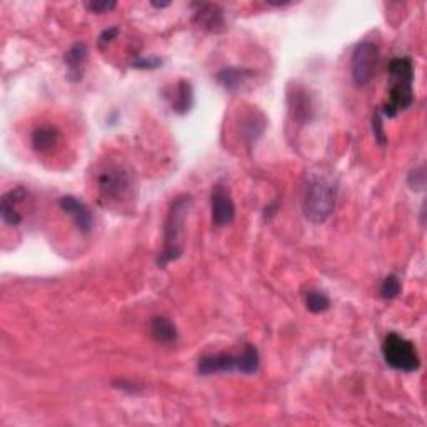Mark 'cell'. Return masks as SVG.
<instances>
[{
    "instance_id": "obj_1",
    "label": "cell",
    "mask_w": 427,
    "mask_h": 427,
    "mask_svg": "<svg viewBox=\"0 0 427 427\" xmlns=\"http://www.w3.org/2000/svg\"><path fill=\"white\" fill-rule=\"evenodd\" d=\"M192 195L182 194L172 200L164 222V247L157 257V265L166 267L177 261L184 254V229L185 219L192 209Z\"/></svg>"
},
{
    "instance_id": "obj_2",
    "label": "cell",
    "mask_w": 427,
    "mask_h": 427,
    "mask_svg": "<svg viewBox=\"0 0 427 427\" xmlns=\"http://www.w3.org/2000/svg\"><path fill=\"white\" fill-rule=\"evenodd\" d=\"M389 100L381 109L382 117H395L414 102V64L409 57H394L389 62Z\"/></svg>"
},
{
    "instance_id": "obj_3",
    "label": "cell",
    "mask_w": 427,
    "mask_h": 427,
    "mask_svg": "<svg viewBox=\"0 0 427 427\" xmlns=\"http://www.w3.org/2000/svg\"><path fill=\"white\" fill-rule=\"evenodd\" d=\"M133 176L122 164H107L97 173V194L104 207H117L133 197Z\"/></svg>"
},
{
    "instance_id": "obj_4",
    "label": "cell",
    "mask_w": 427,
    "mask_h": 427,
    "mask_svg": "<svg viewBox=\"0 0 427 427\" xmlns=\"http://www.w3.org/2000/svg\"><path fill=\"white\" fill-rule=\"evenodd\" d=\"M304 216L313 224H322L336 209V187L326 177H310L304 192Z\"/></svg>"
},
{
    "instance_id": "obj_5",
    "label": "cell",
    "mask_w": 427,
    "mask_h": 427,
    "mask_svg": "<svg viewBox=\"0 0 427 427\" xmlns=\"http://www.w3.org/2000/svg\"><path fill=\"white\" fill-rule=\"evenodd\" d=\"M382 355L387 366L400 372H416L421 367V357L416 346L398 332H389L382 342Z\"/></svg>"
},
{
    "instance_id": "obj_6",
    "label": "cell",
    "mask_w": 427,
    "mask_h": 427,
    "mask_svg": "<svg viewBox=\"0 0 427 427\" xmlns=\"http://www.w3.org/2000/svg\"><path fill=\"white\" fill-rule=\"evenodd\" d=\"M381 62V51L374 42H360L350 57V74L357 87H364L376 75Z\"/></svg>"
},
{
    "instance_id": "obj_7",
    "label": "cell",
    "mask_w": 427,
    "mask_h": 427,
    "mask_svg": "<svg viewBox=\"0 0 427 427\" xmlns=\"http://www.w3.org/2000/svg\"><path fill=\"white\" fill-rule=\"evenodd\" d=\"M212 224L216 227L230 225L235 219V204L229 189L222 184H216L211 194Z\"/></svg>"
},
{
    "instance_id": "obj_8",
    "label": "cell",
    "mask_w": 427,
    "mask_h": 427,
    "mask_svg": "<svg viewBox=\"0 0 427 427\" xmlns=\"http://www.w3.org/2000/svg\"><path fill=\"white\" fill-rule=\"evenodd\" d=\"M240 372V354H207L202 355L197 362V372L200 376H212L217 372Z\"/></svg>"
},
{
    "instance_id": "obj_9",
    "label": "cell",
    "mask_w": 427,
    "mask_h": 427,
    "mask_svg": "<svg viewBox=\"0 0 427 427\" xmlns=\"http://www.w3.org/2000/svg\"><path fill=\"white\" fill-rule=\"evenodd\" d=\"M27 199H29V192H27L24 187H15V189H11L2 195V200H0V216H2V219L7 225L15 227L20 224V207L24 206Z\"/></svg>"
},
{
    "instance_id": "obj_10",
    "label": "cell",
    "mask_w": 427,
    "mask_h": 427,
    "mask_svg": "<svg viewBox=\"0 0 427 427\" xmlns=\"http://www.w3.org/2000/svg\"><path fill=\"white\" fill-rule=\"evenodd\" d=\"M59 206L65 214H69L70 219L74 221V224L77 225L80 232H91L93 227V216L87 204L72 197V195H64V197L59 199Z\"/></svg>"
},
{
    "instance_id": "obj_11",
    "label": "cell",
    "mask_w": 427,
    "mask_h": 427,
    "mask_svg": "<svg viewBox=\"0 0 427 427\" xmlns=\"http://www.w3.org/2000/svg\"><path fill=\"white\" fill-rule=\"evenodd\" d=\"M166 97L171 104V109L179 115L190 112L194 105V88L184 79L179 80L176 86H172V92L166 93Z\"/></svg>"
},
{
    "instance_id": "obj_12",
    "label": "cell",
    "mask_w": 427,
    "mask_h": 427,
    "mask_svg": "<svg viewBox=\"0 0 427 427\" xmlns=\"http://www.w3.org/2000/svg\"><path fill=\"white\" fill-rule=\"evenodd\" d=\"M195 20L202 29L211 30V32H219L224 29V12L216 4H194Z\"/></svg>"
},
{
    "instance_id": "obj_13",
    "label": "cell",
    "mask_w": 427,
    "mask_h": 427,
    "mask_svg": "<svg viewBox=\"0 0 427 427\" xmlns=\"http://www.w3.org/2000/svg\"><path fill=\"white\" fill-rule=\"evenodd\" d=\"M87 46L86 44H75L65 52L64 62L67 65V77L72 82H79L84 75V69H86L87 62Z\"/></svg>"
},
{
    "instance_id": "obj_14",
    "label": "cell",
    "mask_w": 427,
    "mask_h": 427,
    "mask_svg": "<svg viewBox=\"0 0 427 427\" xmlns=\"http://www.w3.org/2000/svg\"><path fill=\"white\" fill-rule=\"evenodd\" d=\"M150 336L159 344H172V342L177 341V327L171 319L155 315L150 320Z\"/></svg>"
},
{
    "instance_id": "obj_15",
    "label": "cell",
    "mask_w": 427,
    "mask_h": 427,
    "mask_svg": "<svg viewBox=\"0 0 427 427\" xmlns=\"http://www.w3.org/2000/svg\"><path fill=\"white\" fill-rule=\"evenodd\" d=\"M249 75H252V72L249 69H244V67H225V69H222L221 72L217 74V82H219L225 91L234 92L246 82Z\"/></svg>"
},
{
    "instance_id": "obj_16",
    "label": "cell",
    "mask_w": 427,
    "mask_h": 427,
    "mask_svg": "<svg viewBox=\"0 0 427 427\" xmlns=\"http://www.w3.org/2000/svg\"><path fill=\"white\" fill-rule=\"evenodd\" d=\"M265 129V117L261 112H251L244 119L242 129H240V136L242 139L247 142L249 145L256 144L257 139H261V136L264 133Z\"/></svg>"
},
{
    "instance_id": "obj_17",
    "label": "cell",
    "mask_w": 427,
    "mask_h": 427,
    "mask_svg": "<svg viewBox=\"0 0 427 427\" xmlns=\"http://www.w3.org/2000/svg\"><path fill=\"white\" fill-rule=\"evenodd\" d=\"M59 142V131L52 126H42L32 132V147L35 152H48Z\"/></svg>"
},
{
    "instance_id": "obj_18",
    "label": "cell",
    "mask_w": 427,
    "mask_h": 427,
    "mask_svg": "<svg viewBox=\"0 0 427 427\" xmlns=\"http://www.w3.org/2000/svg\"><path fill=\"white\" fill-rule=\"evenodd\" d=\"M261 366V355L256 346L246 344L244 350L240 353V374L244 376H252L259 371Z\"/></svg>"
},
{
    "instance_id": "obj_19",
    "label": "cell",
    "mask_w": 427,
    "mask_h": 427,
    "mask_svg": "<svg viewBox=\"0 0 427 427\" xmlns=\"http://www.w3.org/2000/svg\"><path fill=\"white\" fill-rule=\"evenodd\" d=\"M304 302L307 310L313 314H322L331 307V299H329V296L326 292H320V291H307L304 296Z\"/></svg>"
},
{
    "instance_id": "obj_20",
    "label": "cell",
    "mask_w": 427,
    "mask_h": 427,
    "mask_svg": "<svg viewBox=\"0 0 427 427\" xmlns=\"http://www.w3.org/2000/svg\"><path fill=\"white\" fill-rule=\"evenodd\" d=\"M400 289H402V286H400V280L398 275L394 274L387 275L381 284V297L382 299L393 301L400 294Z\"/></svg>"
},
{
    "instance_id": "obj_21",
    "label": "cell",
    "mask_w": 427,
    "mask_h": 427,
    "mask_svg": "<svg viewBox=\"0 0 427 427\" xmlns=\"http://www.w3.org/2000/svg\"><path fill=\"white\" fill-rule=\"evenodd\" d=\"M291 109H292V114L296 119L307 120L310 117L309 115L310 104H309V100H307L306 96H299V93H296V96H294V104Z\"/></svg>"
},
{
    "instance_id": "obj_22",
    "label": "cell",
    "mask_w": 427,
    "mask_h": 427,
    "mask_svg": "<svg viewBox=\"0 0 427 427\" xmlns=\"http://www.w3.org/2000/svg\"><path fill=\"white\" fill-rule=\"evenodd\" d=\"M372 131H374V137H376L377 144L386 145L387 144V136H386V131H384V120H382L381 110H377V112L374 114Z\"/></svg>"
},
{
    "instance_id": "obj_23",
    "label": "cell",
    "mask_w": 427,
    "mask_h": 427,
    "mask_svg": "<svg viewBox=\"0 0 427 427\" xmlns=\"http://www.w3.org/2000/svg\"><path fill=\"white\" fill-rule=\"evenodd\" d=\"M409 185L414 190H422L426 185V173H424V166H419L417 169L409 173Z\"/></svg>"
},
{
    "instance_id": "obj_24",
    "label": "cell",
    "mask_w": 427,
    "mask_h": 427,
    "mask_svg": "<svg viewBox=\"0 0 427 427\" xmlns=\"http://www.w3.org/2000/svg\"><path fill=\"white\" fill-rule=\"evenodd\" d=\"M117 7V2H114V0H102V2H99V0H96V2H87L86 4V8L88 12H93V13H104V12H109L112 11V8Z\"/></svg>"
},
{
    "instance_id": "obj_25",
    "label": "cell",
    "mask_w": 427,
    "mask_h": 427,
    "mask_svg": "<svg viewBox=\"0 0 427 427\" xmlns=\"http://www.w3.org/2000/svg\"><path fill=\"white\" fill-rule=\"evenodd\" d=\"M119 35V29L117 27H109V29L107 30H104V32L100 34V37H99V47L100 48H104L105 46H109L110 42H112V40L117 37Z\"/></svg>"
},
{
    "instance_id": "obj_26",
    "label": "cell",
    "mask_w": 427,
    "mask_h": 427,
    "mask_svg": "<svg viewBox=\"0 0 427 427\" xmlns=\"http://www.w3.org/2000/svg\"><path fill=\"white\" fill-rule=\"evenodd\" d=\"M136 69H157L162 65V60L159 57H150V59H139L132 64Z\"/></svg>"
},
{
    "instance_id": "obj_27",
    "label": "cell",
    "mask_w": 427,
    "mask_h": 427,
    "mask_svg": "<svg viewBox=\"0 0 427 427\" xmlns=\"http://www.w3.org/2000/svg\"><path fill=\"white\" fill-rule=\"evenodd\" d=\"M152 6H154L155 8H166V7L171 6V2H164V4H162V2H160V4H159V2H152Z\"/></svg>"
}]
</instances>
